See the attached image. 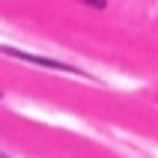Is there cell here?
<instances>
[{"mask_svg": "<svg viewBox=\"0 0 158 158\" xmlns=\"http://www.w3.org/2000/svg\"><path fill=\"white\" fill-rule=\"evenodd\" d=\"M84 6H89V9H105L107 6V0H81Z\"/></svg>", "mask_w": 158, "mask_h": 158, "instance_id": "7a4b0ae2", "label": "cell"}, {"mask_svg": "<svg viewBox=\"0 0 158 158\" xmlns=\"http://www.w3.org/2000/svg\"><path fill=\"white\" fill-rule=\"evenodd\" d=\"M0 158H9V155H6V152H0Z\"/></svg>", "mask_w": 158, "mask_h": 158, "instance_id": "3957f363", "label": "cell"}, {"mask_svg": "<svg viewBox=\"0 0 158 158\" xmlns=\"http://www.w3.org/2000/svg\"><path fill=\"white\" fill-rule=\"evenodd\" d=\"M6 57H15L21 63H30V66H42V69H54V72H66V75H84L81 69L69 66L63 60H54V57H39V54H27V51H18V48H0Z\"/></svg>", "mask_w": 158, "mask_h": 158, "instance_id": "6da1fadb", "label": "cell"}]
</instances>
